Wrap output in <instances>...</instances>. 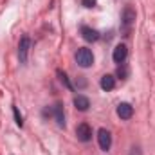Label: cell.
<instances>
[{"mask_svg": "<svg viewBox=\"0 0 155 155\" xmlns=\"http://www.w3.org/2000/svg\"><path fill=\"white\" fill-rule=\"evenodd\" d=\"M76 61H78V65H79V67H83V69L90 67V65L94 63V54H92V51H90V49H87V47L78 49Z\"/></svg>", "mask_w": 155, "mask_h": 155, "instance_id": "obj_1", "label": "cell"}, {"mask_svg": "<svg viewBox=\"0 0 155 155\" xmlns=\"http://www.w3.org/2000/svg\"><path fill=\"white\" fill-rule=\"evenodd\" d=\"M97 141H99V148L103 152H108L110 150V146H112V135H110V132L107 128H101L97 132Z\"/></svg>", "mask_w": 155, "mask_h": 155, "instance_id": "obj_2", "label": "cell"}, {"mask_svg": "<svg viewBox=\"0 0 155 155\" xmlns=\"http://www.w3.org/2000/svg\"><path fill=\"white\" fill-rule=\"evenodd\" d=\"M76 135L81 143H88V141L92 139V128H90L87 123H81V124L76 126Z\"/></svg>", "mask_w": 155, "mask_h": 155, "instance_id": "obj_3", "label": "cell"}, {"mask_svg": "<svg viewBox=\"0 0 155 155\" xmlns=\"http://www.w3.org/2000/svg\"><path fill=\"white\" fill-rule=\"evenodd\" d=\"M29 45H31V40L29 36H22L20 43H18V58L22 63L27 61V52H29Z\"/></svg>", "mask_w": 155, "mask_h": 155, "instance_id": "obj_4", "label": "cell"}, {"mask_svg": "<svg viewBox=\"0 0 155 155\" xmlns=\"http://www.w3.org/2000/svg\"><path fill=\"white\" fill-rule=\"evenodd\" d=\"M126 56H128V49H126V45H124V43H119V45H116L114 54H112L114 61H116V63H123V61L126 60Z\"/></svg>", "mask_w": 155, "mask_h": 155, "instance_id": "obj_5", "label": "cell"}, {"mask_svg": "<svg viewBox=\"0 0 155 155\" xmlns=\"http://www.w3.org/2000/svg\"><path fill=\"white\" fill-rule=\"evenodd\" d=\"M121 20H123V25H124L126 29H130V27H132V24L135 22V11H134L132 7H124Z\"/></svg>", "mask_w": 155, "mask_h": 155, "instance_id": "obj_6", "label": "cell"}, {"mask_svg": "<svg viewBox=\"0 0 155 155\" xmlns=\"http://www.w3.org/2000/svg\"><path fill=\"white\" fill-rule=\"evenodd\" d=\"M117 116L121 119H130L134 116V107L130 103H119L117 105Z\"/></svg>", "mask_w": 155, "mask_h": 155, "instance_id": "obj_7", "label": "cell"}, {"mask_svg": "<svg viewBox=\"0 0 155 155\" xmlns=\"http://www.w3.org/2000/svg\"><path fill=\"white\" fill-rule=\"evenodd\" d=\"M52 116L56 117L60 128H65V114H63V105H61V103H56V105L52 107Z\"/></svg>", "mask_w": 155, "mask_h": 155, "instance_id": "obj_8", "label": "cell"}, {"mask_svg": "<svg viewBox=\"0 0 155 155\" xmlns=\"http://www.w3.org/2000/svg\"><path fill=\"white\" fill-rule=\"evenodd\" d=\"M81 36H83V40H87V41H97L99 40V33L96 29H92V27L83 25L81 27Z\"/></svg>", "mask_w": 155, "mask_h": 155, "instance_id": "obj_9", "label": "cell"}, {"mask_svg": "<svg viewBox=\"0 0 155 155\" xmlns=\"http://www.w3.org/2000/svg\"><path fill=\"white\" fill-rule=\"evenodd\" d=\"M74 107H76L79 112H87V110H88V107H90V101H88V97H87V96L78 94L76 97H74Z\"/></svg>", "mask_w": 155, "mask_h": 155, "instance_id": "obj_10", "label": "cell"}, {"mask_svg": "<svg viewBox=\"0 0 155 155\" xmlns=\"http://www.w3.org/2000/svg\"><path fill=\"white\" fill-rule=\"evenodd\" d=\"M99 85H101V88H103V90L110 92V90H114V87H116V78L112 76V74H105V76L101 78Z\"/></svg>", "mask_w": 155, "mask_h": 155, "instance_id": "obj_11", "label": "cell"}, {"mask_svg": "<svg viewBox=\"0 0 155 155\" xmlns=\"http://www.w3.org/2000/svg\"><path fill=\"white\" fill-rule=\"evenodd\" d=\"M58 76H60V81H61V83H63L69 90H72V88H74V87H72V83L69 81V78H67V74H65L63 71H58Z\"/></svg>", "mask_w": 155, "mask_h": 155, "instance_id": "obj_12", "label": "cell"}, {"mask_svg": "<svg viewBox=\"0 0 155 155\" xmlns=\"http://www.w3.org/2000/svg\"><path fill=\"white\" fill-rule=\"evenodd\" d=\"M13 112H15V119H16V124H18V126H24V121H22V116H20V112H18V108H16V107L13 108Z\"/></svg>", "mask_w": 155, "mask_h": 155, "instance_id": "obj_13", "label": "cell"}, {"mask_svg": "<svg viewBox=\"0 0 155 155\" xmlns=\"http://www.w3.org/2000/svg\"><path fill=\"white\" fill-rule=\"evenodd\" d=\"M117 76L121 78V79H124V78H126V67H124L123 63H121V67L117 69Z\"/></svg>", "mask_w": 155, "mask_h": 155, "instance_id": "obj_14", "label": "cell"}, {"mask_svg": "<svg viewBox=\"0 0 155 155\" xmlns=\"http://www.w3.org/2000/svg\"><path fill=\"white\" fill-rule=\"evenodd\" d=\"M81 4H83L85 7H88V9H90V7H94V5H96V0H81Z\"/></svg>", "mask_w": 155, "mask_h": 155, "instance_id": "obj_15", "label": "cell"}]
</instances>
